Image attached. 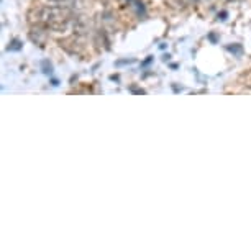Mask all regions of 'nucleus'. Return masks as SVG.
I'll return each instance as SVG.
<instances>
[{"instance_id":"obj_3","label":"nucleus","mask_w":251,"mask_h":251,"mask_svg":"<svg viewBox=\"0 0 251 251\" xmlns=\"http://www.w3.org/2000/svg\"><path fill=\"white\" fill-rule=\"evenodd\" d=\"M228 51L235 53V54H241V46H238V44H233V46H228Z\"/></svg>"},{"instance_id":"obj_2","label":"nucleus","mask_w":251,"mask_h":251,"mask_svg":"<svg viewBox=\"0 0 251 251\" xmlns=\"http://www.w3.org/2000/svg\"><path fill=\"white\" fill-rule=\"evenodd\" d=\"M41 66H43V72H44V74H51V72H53V66L49 64V61H43Z\"/></svg>"},{"instance_id":"obj_1","label":"nucleus","mask_w":251,"mask_h":251,"mask_svg":"<svg viewBox=\"0 0 251 251\" xmlns=\"http://www.w3.org/2000/svg\"><path fill=\"white\" fill-rule=\"evenodd\" d=\"M8 51H20L22 49V41L20 39H12L8 43V48H7Z\"/></svg>"}]
</instances>
